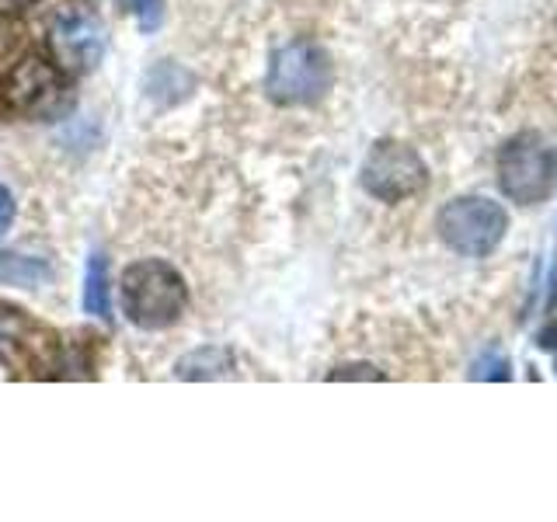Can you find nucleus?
Here are the masks:
<instances>
[{
    "mask_svg": "<svg viewBox=\"0 0 557 522\" xmlns=\"http://www.w3.org/2000/svg\"><path fill=\"white\" fill-rule=\"evenodd\" d=\"M536 345L547 348V352H557V324H547L544 331L536 335Z\"/></svg>",
    "mask_w": 557,
    "mask_h": 522,
    "instance_id": "nucleus-16",
    "label": "nucleus"
},
{
    "mask_svg": "<svg viewBox=\"0 0 557 522\" xmlns=\"http://www.w3.org/2000/svg\"><path fill=\"white\" fill-rule=\"evenodd\" d=\"M8 4H17V8H22V4H35V0H8Z\"/></svg>",
    "mask_w": 557,
    "mask_h": 522,
    "instance_id": "nucleus-17",
    "label": "nucleus"
},
{
    "mask_svg": "<svg viewBox=\"0 0 557 522\" xmlns=\"http://www.w3.org/2000/svg\"><path fill=\"white\" fill-rule=\"evenodd\" d=\"M0 352L17 359L22 365L35 362H49L57 352V341H52V331L42 327L39 321L28 318V310H17L0 303Z\"/></svg>",
    "mask_w": 557,
    "mask_h": 522,
    "instance_id": "nucleus-8",
    "label": "nucleus"
},
{
    "mask_svg": "<svg viewBox=\"0 0 557 522\" xmlns=\"http://www.w3.org/2000/svg\"><path fill=\"white\" fill-rule=\"evenodd\" d=\"M129 8L136 14V22L144 32H153L157 25H161V8L164 0H129Z\"/></svg>",
    "mask_w": 557,
    "mask_h": 522,
    "instance_id": "nucleus-13",
    "label": "nucleus"
},
{
    "mask_svg": "<svg viewBox=\"0 0 557 522\" xmlns=\"http://www.w3.org/2000/svg\"><path fill=\"white\" fill-rule=\"evenodd\" d=\"M84 313H91L98 321H112V296H109V261L104 254L87 258L84 275Z\"/></svg>",
    "mask_w": 557,
    "mask_h": 522,
    "instance_id": "nucleus-10",
    "label": "nucleus"
},
{
    "mask_svg": "<svg viewBox=\"0 0 557 522\" xmlns=\"http://www.w3.org/2000/svg\"><path fill=\"white\" fill-rule=\"evenodd\" d=\"M49 261L35 258V254H17V251H0V283L4 286H25V289H39L49 283Z\"/></svg>",
    "mask_w": 557,
    "mask_h": 522,
    "instance_id": "nucleus-9",
    "label": "nucleus"
},
{
    "mask_svg": "<svg viewBox=\"0 0 557 522\" xmlns=\"http://www.w3.org/2000/svg\"><path fill=\"white\" fill-rule=\"evenodd\" d=\"M327 380H387V376L370 362H345V365H335V370L327 373Z\"/></svg>",
    "mask_w": 557,
    "mask_h": 522,
    "instance_id": "nucleus-14",
    "label": "nucleus"
},
{
    "mask_svg": "<svg viewBox=\"0 0 557 522\" xmlns=\"http://www.w3.org/2000/svg\"><path fill=\"white\" fill-rule=\"evenodd\" d=\"M331 84H335V63L324 46L296 39L272 52L265 91L283 109H307V104L324 101Z\"/></svg>",
    "mask_w": 557,
    "mask_h": 522,
    "instance_id": "nucleus-2",
    "label": "nucleus"
},
{
    "mask_svg": "<svg viewBox=\"0 0 557 522\" xmlns=\"http://www.w3.org/2000/svg\"><path fill=\"white\" fill-rule=\"evenodd\" d=\"M17 216V202L11 196V188L8 185H0V237H4L11 231V223Z\"/></svg>",
    "mask_w": 557,
    "mask_h": 522,
    "instance_id": "nucleus-15",
    "label": "nucleus"
},
{
    "mask_svg": "<svg viewBox=\"0 0 557 522\" xmlns=\"http://www.w3.org/2000/svg\"><path fill=\"white\" fill-rule=\"evenodd\" d=\"M362 188L380 202H405L429 185L422 153L400 139H376L359 171Z\"/></svg>",
    "mask_w": 557,
    "mask_h": 522,
    "instance_id": "nucleus-6",
    "label": "nucleus"
},
{
    "mask_svg": "<svg viewBox=\"0 0 557 522\" xmlns=\"http://www.w3.org/2000/svg\"><path fill=\"white\" fill-rule=\"evenodd\" d=\"M66 74L46 57L17 60L0 77V112L14 119H57L66 112Z\"/></svg>",
    "mask_w": 557,
    "mask_h": 522,
    "instance_id": "nucleus-3",
    "label": "nucleus"
},
{
    "mask_svg": "<svg viewBox=\"0 0 557 522\" xmlns=\"http://www.w3.org/2000/svg\"><path fill=\"white\" fill-rule=\"evenodd\" d=\"M49 52L63 74H91L104 57L101 22L81 4L60 8L49 25Z\"/></svg>",
    "mask_w": 557,
    "mask_h": 522,
    "instance_id": "nucleus-7",
    "label": "nucleus"
},
{
    "mask_svg": "<svg viewBox=\"0 0 557 522\" xmlns=\"http://www.w3.org/2000/svg\"><path fill=\"white\" fill-rule=\"evenodd\" d=\"M237 362L226 348H196L191 356H185L178 362V376L182 380H223V376H234Z\"/></svg>",
    "mask_w": 557,
    "mask_h": 522,
    "instance_id": "nucleus-11",
    "label": "nucleus"
},
{
    "mask_svg": "<svg viewBox=\"0 0 557 522\" xmlns=\"http://www.w3.org/2000/svg\"><path fill=\"white\" fill-rule=\"evenodd\" d=\"M122 313L139 331H168L178 324L188 303V286L182 272L161 258H144L122 272Z\"/></svg>",
    "mask_w": 557,
    "mask_h": 522,
    "instance_id": "nucleus-1",
    "label": "nucleus"
},
{
    "mask_svg": "<svg viewBox=\"0 0 557 522\" xmlns=\"http://www.w3.org/2000/svg\"><path fill=\"white\" fill-rule=\"evenodd\" d=\"M498 188L516 206H536L557 188V153L544 136L519 133L498 153Z\"/></svg>",
    "mask_w": 557,
    "mask_h": 522,
    "instance_id": "nucleus-4",
    "label": "nucleus"
},
{
    "mask_svg": "<svg viewBox=\"0 0 557 522\" xmlns=\"http://www.w3.org/2000/svg\"><path fill=\"white\" fill-rule=\"evenodd\" d=\"M474 380H509V359L505 356H484L474 362V373H470Z\"/></svg>",
    "mask_w": 557,
    "mask_h": 522,
    "instance_id": "nucleus-12",
    "label": "nucleus"
},
{
    "mask_svg": "<svg viewBox=\"0 0 557 522\" xmlns=\"http://www.w3.org/2000/svg\"><path fill=\"white\" fill-rule=\"evenodd\" d=\"M435 231L449 251L463 258H487L509 231V213L487 196H460L440 209Z\"/></svg>",
    "mask_w": 557,
    "mask_h": 522,
    "instance_id": "nucleus-5",
    "label": "nucleus"
}]
</instances>
